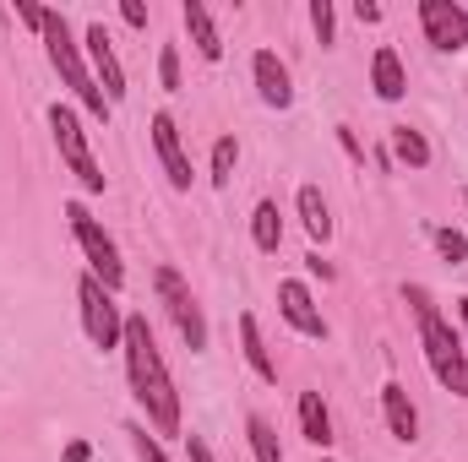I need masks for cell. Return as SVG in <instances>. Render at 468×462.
<instances>
[{"instance_id":"cell-9","label":"cell","mask_w":468,"mask_h":462,"mask_svg":"<svg viewBox=\"0 0 468 462\" xmlns=\"http://www.w3.org/2000/svg\"><path fill=\"white\" fill-rule=\"evenodd\" d=\"M82 55H88V71H93L99 93H104V99H110V110H115L120 99H125V71H120L115 38L104 33V22H93V27L82 33Z\"/></svg>"},{"instance_id":"cell-19","label":"cell","mask_w":468,"mask_h":462,"mask_svg":"<svg viewBox=\"0 0 468 462\" xmlns=\"http://www.w3.org/2000/svg\"><path fill=\"white\" fill-rule=\"evenodd\" d=\"M387 142H392V158H398V163H409V169H425V163H431V142H425L414 125H392Z\"/></svg>"},{"instance_id":"cell-32","label":"cell","mask_w":468,"mask_h":462,"mask_svg":"<svg viewBox=\"0 0 468 462\" xmlns=\"http://www.w3.org/2000/svg\"><path fill=\"white\" fill-rule=\"evenodd\" d=\"M93 457V452H88V441H71V446H66V462H88Z\"/></svg>"},{"instance_id":"cell-22","label":"cell","mask_w":468,"mask_h":462,"mask_svg":"<svg viewBox=\"0 0 468 462\" xmlns=\"http://www.w3.org/2000/svg\"><path fill=\"white\" fill-rule=\"evenodd\" d=\"M234 163H239V142H234V136H218V142H213V163H207V180H213L218 191L234 180Z\"/></svg>"},{"instance_id":"cell-18","label":"cell","mask_w":468,"mask_h":462,"mask_svg":"<svg viewBox=\"0 0 468 462\" xmlns=\"http://www.w3.org/2000/svg\"><path fill=\"white\" fill-rule=\"evenodd\" d=\"M300 224H305V234H311L316 245L333 239V213H327V202H322L316 185H300Z\"/></svg>"},{"instance_id":"cell-6","label":"cell","mask_w":468,"mask_h":462,"mask_svg":"<svg viewBox=\"0 0 468 462\" xmlns=\"http://www.w3.org/2000/svg\"><path fill=\"white\" fill-rule=\"evenodd\" d=\"M158 299H164V310H169V321H175V332L186 338L191 353H202L207 348V316H202V305H197V294H191V283L175 272V267H158Z\"/></svg>"},{"instance_id":"cell-21","label":"cell","mask_w":468,"mask_h":462,"mask_svg":"<svg viewBox=\"0 0 468 462\" xmlns=\"http://www.w3.org/2000/svg\"><path fill=\"white\" fill-rule=\"evenodd\" d=\"M245 436H250V457H256V462H283L278 436H272V425H267L261 414H250V419H245Z\"/></svg>"},{"instance_id":"cell-8","label":"cell","mask_w":468,"mask_h":462,"mask_svg":"<svg viewBox=\"0 0 468 462\" xmlns=\"http://www.w3.org/2000/svg\"><path fill=\"white\" fill-rule=\"evenodd\" d=\"M420 27H425V44L441 55H458L468 44V11L458 0H420Z\"/></svg>"},{"instance_id":"cell-13","label":"cell","mask_w":468,"mask_h":462,"mask_svg":"<svg viewBox=\"0 0 468 462\" xmlns=\"http://www.w3.org/2000/svg\"><path fill=\"white\" fill-rule=\"evenodd\" d=\"M180 22H186V33H191V44H197V55L213 66V60H224V38H218V22H213V11L202 5V0H186L180 5Z\"/></svg>"},{"instance_id":"cell-23","label":"cell","mask_w":468,"mask_h":462,"mask_svg":"<svg viewBox=\"0 0 468 462\" xmlns=\"http://www.w3.org/2000/svg\"><path fill=\"white\" fill-rule=\"evenodd\" d=\"M125 436H131V446H136V457H142V462H169V457H164V446L147 436V425H142V419H131V425H125Z\"/></svg>"},{"instance_id":"cell-25","label":"cell","mask_w":468,"mask_h":462,"mask_svg":"<svg viewBox=\"0 0 468 462\" xmlns=\"http://www.w3.org/2000/svg\"><path fill=\"white\" fill-rule=\"evenodd\" d=\"M158 82H164L169 93H180V49H175V44L158 49Z\"/></svg>"},{"instance_id":"cell-28","label":"cell","mask_w":468,"mask_h":462,"mask_svg":"<svg viewBox=\"0 0 468 462\" xmlns=\"http://www.w3.org/2000/svg\"><path fill=\"white\" fill-rule=\"evenodd\" d=\"M16 16H22V22H27L33 33L44 27V5H27V0H16Z\"/></svg>"},{"instance_id":"cell-7","label":"cell","mask_w":468,"mask_h":462,"mask_svg":"<svg viewBox=\"0 0 468 462\" xmlns=\"http://www.w3.org/2000/svg\"><path fill=\"white\" fill-rule=\"evenodd\" d=\"M77 305H82V332H88V343L93 348H120V338H125V316H120L115 294L88 272L82 283H77Z\"/></svg>"},{"instance_id":"cell-26","label":"cell","mask_w":468,"mask_h":462,"mask_svg":"<svg viewBox=\"0 0 468 462\" xmlns=\"http://www.w3.org/2000/svg\"><path fill=\"white\" fill-rule=\"evenodd\" d=\"M431 239H436V250H441L447 261H463V256H468V239H463L458 229H436Z\"/></svg>"},{"instance_id":"cell-31","label":"cell","mask_w":468,"mask_h":462,"mask_svg":"<svg viewBox=\"0 0 468 462\" xmlns=\"http://www.w3.org/2000/svg\"><path fill=\"white\" fill-rule=\"evenodd\" d=\"M354 16H359V22H381V5H370V0H359V5H354Z\"/></svg>"},{"instance_id":"cell-10","label":"cell","mask_w":468,"mask_h":462,"mask_svg":"<svg viewBox=\"0 0 468 462\" xmlns=\"http://www.w3.org/2000/svg\"><path fill=\"white\" fill-rule=\"evenodd\" d=\"M278 310H283V321L300 332V338H316V343H327V316H322V305L311 299V289L300 283V278H283L278 283Z\"/></svg>"},{"instance_id":"cell-11","label":"cell","mask_w":468,"mask_h":462,"mask_svg":"<svg viewBox=\"0 0 468 462\" xmlns=\"http://www.w3.org/2000/svg\"><path fill=\"white\" fill-rule=\"evenodd\" d=\"M250 77H256V93H261L267 110H289L294 104V77H289V66L272 49H256L250 55Z\"/></svg>"},{"instance_id":"cell-24","label":"cell","mask_w":468,"mask_h":462,"mask_svg":"<svg viewBox=\"0 0 468 462\" xmlns=\"http://www.w3.org/2000/svg\"><path fill=\"white\" fill-rule=\"evenodd\" d=\"M311 27H316V38H322V44H333V38H338V16H333V0H311Z\"/></svg>"},{"instance_id":"cell-29","label":"cell","mask_w":468,"mask_h":462,"mask_svg":"<svg viewBox=\"0 0 468 462\" xmlns=\"http://www.w3.org/2000/svg\"><path fill=\"white\" fill-rule=\"evenodd\" d=\"M186 452H191V462H213V452H207L202 436H186Z\"/></svg>"},{"instance_id":"cell-1","label":"cell","mask_w":468,"mask_h":462,"mask_svg":"<svg viewBox=\"0 0 468 462\" xmlns=\"http://www.w3.org/2000/svg\"><path fill=\"white\" fill-rule=\"evenodd\" d=\"M120 353H125L131 397H136V408L147 414V425H153L158 436H186V430H180V392H175V375H169L164 353H158V343H153L147 316H125Z\"/></svg>"},{"instance_id":"cell-30","label":"cell","mask_w":468,"mask_h":462,"mask_svg":"<svg viewBox=\"0 0 468 462\" xmlns=\"http://www.w3.org/2000/svg\"><path fill=\"white\" fill-rule=\"evenodd\" d=\"M305 272H316V278H322V283H327V278H333V261H322V256H316V250H311V256H305Z\"/></svg>"},{"instance_id":"cell-2","label":"cell","mask_w":468,"mask_h":462,"mask_svg":"<svg viewBox=\"0 0 468 462\" xmlns=\"http://www.w3.org/2000/svg\"><path fill=\"white\" fill-rule=\"evenodd\" d=\"M409 305L420 316V348H425V364L431 375L452 392V397H468V348H463V332H452V321L431 305L425 289H409Z\"/></svg>"},{"instance_id":"cell-12","label":"cell","mask_w":468,"mask_h":462,"mask_svg":"<svg viewBox=\"0 0 468 462\" xmlns=\"http://www.w3.org/2000/svg\"><path fill=\"white\" fill-rule=\"evenodd\" d=\"M153 147H158V163H164L169 185H175V191H191V158H186V147H180L175 115H153Z\"/></svg>"},{"instance_id":"cell-17","label":"cell","mask_w":468,"mask_h":462,"mask_svg":"<svg viewBox=\"0 0 468 462\" xmlns=\"http://www.w3.org/2000/svg\"><path fill=\"white\" fill-rule=\"evenodd\" d=\"M300 430H305V441L311 446H333V414H327V403H322V392H300Z\"/></svg>"},{"instance_id":"cell-14","label":"cell","mask_w":468,"mask_h":462,"mask_svg":"<svg viewBox=\"0 0 468 462\" xmlns=\"http://www.w3.org/2000/svg\"><path fill=\"white\" fill-rule=\"evenodd\" d=\"M381 414H387L392 441H403V446H414V441H420V414H414V403H409V392H403L398 381H387V386H381Z\"/></svg>"},{"instance_id":"cell-4","label":"cell","mask_w":468,"mask_h":462,"mask_svg":"<svg viewBox=\"0 0 468 462\" xmlns=\"http://www.w3.org/2000/svg\"><path fill=\"white\" fill-rule=\"evenodd\" d=\"M49 131H55V147H60V163L77 174V185L82 191H104V169H99V158H93V147H88V131H82V120L71 104H49Z\"/></svg>"},{"instance_id":"cell-20","label":"cell","mask_w":468,"mask_h":462,"mask_svg":"<svg viewBox=\"0 0 468 462\" xmlns=\"http://www.w3.org/2000/svg\"><path fill=\"white\" fill-rule=\"evenodd\" d=\"M250 239H256V250H278L283 245V218H278V202H256V213H250Z\"/></svg>"},{"instance_id":"cell-27","label":"cell","mask_w":468,"mask_h":462,"mask_svg":"<svg viewBox=\"0 0 468 462\" xmlns=\"http://www.w3.org/2000/svg\"><path fill=\"white\" fill-rule=\"evenodd\" d=\"M120 16H125V27H147V5L142 0H120Z\"/></svg>"},{"instance_id":"cell-33","label":"cell","mask_w":468,"mask_h":462,"mask_svg":"<svg viewBox=\"0 0 468 462\" xmlns=\"http://www.w3.org/2000/svg\"><path fill=\"white\" fill-rule=\"evenodd\" d=\"M338 136H344V147H349V158H365V147H359V142H354V131H349V125H344V131H338Z\"/></svg>"},{"instance_id":"cell-34","label":"cell","mask_w":468,"mask_h":462,"mask_svg":"<svg viewBox=\"0 0 468 462\" xmlns=\"http://www.w3.org/2000/svg\"><path fill=\"white\" fill-rule=\"evenodd\" d=\"M458 321H463V343H468V294L458 299Z\"/></svg>"},{"instance_id":"cell-16","label":"cell","mask_w":468,"mask_h":462,"mask_svg":"<svg viewBox=\"0 0 468 462\" xmlns=\"http://www.w3.org/2000/svg\"><path fill=\"white\" fill-rule=\"evenodd\" d=\"M239 348H245V364L256 370V381H278V364H272V353H267V338H261V327H256V316H239Z\"/></svg>"},{"instance_id":"cell-3","label":"cell","mask_w":468,"mask_h":462,"mask_svg":"<svg viewBox=\"0 0 468 462\" xmlns=\"http://www.w3.org/2000/svg\"><path fill=\"white\" fill-rule=\"evenodd\" d=\"M38 38H44V55H49V66H55V77L71 88V99L88 110L93 120H110V99L99 93V82H93V71H88V55H82V44L71 38V22L60 16V11H49L44 5V27H38Z\"/></svg>"},{"instance_id":"cell-15","label":"cell","mask_w":468,"mask_h":462,"mask_svg":"<svg viewBox=\"0 0 468 462\" xmlns=\"http://www.w3.org/2000/svg\"><path fill=\"white\" fill-rule=\"evenodd\" d=\"M370 88H376V99L381 104H398L403 93H409V71H403V60H398V49H376V60H370Z\"/></svg>"},{"instance_id":"cell-5","label":"cell","mask_w":468,"mask_h":462,"mask_svg":"<svg viewBox=\"0 0 468 462\" xmlns=\"http://www.w3.org/2000/svg\"><path fill=\"white\" fill-rule=\"evenodd\" d=\"M66 218H71V234H77V245H82V256H88V272L115 294L120 283H125V261H120L115 239H110L104 224L88 213V202H66Z\"/></svg>"}]
</instances>
